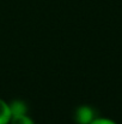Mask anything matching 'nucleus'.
I'll return each instance as SVG.
<instances>
[{
  "label": "nucleus",
  "instance_id": "nucleus-1",
  "mask_svg": "<svg viewBox=\"0 0 122 124\" xmlns=\"http://www.w3.org/2000/svg\"><path fill=\"white\" fill-rule=\"evenodd\" d=\"M96 117V111L90 105H80L74 111V123L77 124H90Z\"/></svg>",
  "mask_w": 122,
  "mask_h": 124
},
{
  "label": "nucleus",
  "instance_id": "nucleus-2",
  "mask_svg": "<svg viewBox=\"0 0 122 124\" xmlns=\"http://www.w3.org/2000/svg\"><path fill=\"white\" fill-rule=\"evenodd\" d=\"M8 107L11 111V116H20V115H26L29 111V106L28 104L22 100V99H14L12 101L8 102Z\"/></svg>",
  "mask_w": 122,
  "mask_h": 124
},
{
  "label": "nucleus",
  "instance_id": "nucleus-3",
  "mask_svg": "<svg viewBox=\"0 0 122 124\" xmlns=\"http://www.w3.org/2000/svg\"><path fill=\"white\" fill-rule=\"evenodd\" d=\"M11 118L12 116L8 107V102L0 98V124H10Z\"/></svg>",
  "mask_w": 122,
  "mask_h": 124
},
{
  "label": "nucleus",
  "instance_id": "nucleus-4",
  "mask_svg": "<svg viewBox=\"0 0 122 124\" xmlns=\"http://www.w3.org/2000/svg\"><path fill=\"white\" fill-rule=\"evenodd\" d=\"M10 124H36L35 121L26 113V115H20V116H14L11 118Z\"/></svg>",
  "mask_w": 122,
  "mask_h": 124
},
{
  "label": "nucleus",
  "instance_id": "nucleus-5",
  "mask_svg": "<svg viewBox=\"0 0 122 124\" xmlns=\"http://www.w3.org/2000/svg\"><path fill=\"white\" fill-rule=\"evenodd\" d=\"M90 124H117V122L108 117H96Z\"/></svg>",
  "mask_w": 122,
  "mask_h": 124
},
{
  "label": "nucleus",
  "instance_id": "nucleus-6",
  "mask_svg": "<svg viewBox=\"0 0 122 124\" xmlns=\"http://www.w3.org/2000/svg\"><path fill=\"white\" fill-rule=\"evenodd\" d=\"M74 124H77V123H74Z\"/></svg>",
  "mask_w": 122,
  "mask_h": 124
}]
</instances>
